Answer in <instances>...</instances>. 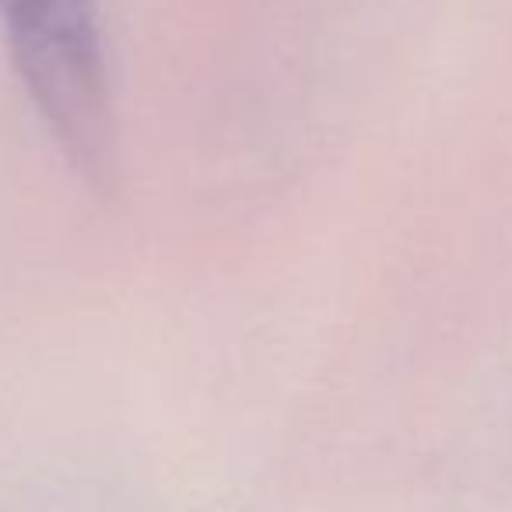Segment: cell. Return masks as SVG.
I'll list each match as a JSON object with an SVG mask.
<instances>
[{"instance_id":"cell-1","label":"cell","mask_w":512,"mask_h":512,"mask_svg":"<svg viewBox=\"0 0 512 512\" xmlns=\"http://www.w3.org/2000/svg\"><path fill=\"white\" fill-rule=\"evenodd\" d=\"M0 46L74 176L113 190L120 123L99 0H0Z\"/></svg>"}]
</instances>
